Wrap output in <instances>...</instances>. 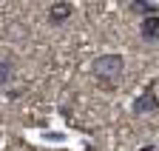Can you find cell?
<instances>
[{
    "instance_id": "obj_1",
    "label": "cell",
    "mask_w": 159,
    "mask_h": 151,
    "mask_svg": "<svg viewBox=\"0 0 159 151\" xmlns=\"http://www.w3.org/2000/svg\"><path fill=\"white\" fill-rule=\"evenodd\" d=\"M91 74H94V80L105 91H114L116 83L122 80V74H125V57L116 54V51L99 54V57H94V63H91Z\"/></svg>"
},
{
    "instance_id": "obj_2",
    "label": "cell",
    "mask_w": 159,
    "mask_h": 151,
    "mask_svg": "<svg viewBox=\"0 0 159 151\" xmlns=\"http://www.w3.org/2000/svg\"><path fill=\"white\" fill-rule=\"evenodd\" d=\"M131 114L145 117V114H159V94H156V80H151L131 103Z\"/></svg>"
},
{
    "instance_id": "obj_3",
    "label": "cell",
    "mask_w": 159,
    "mask_h": 151,
    "mask_svg": "<svg viewBox=\"0 0 159 151\" xmlns=\"http://www.w3.org/2000/svg\"><path fill=\"white\" fill-rule=\"evenodd\" d=\"M46 17H48V26H63V23H68L71 17H74L71 0H54V3L48 6V12H46Z\"/></svg>"
},
{
    "instance_id": "obj_4",
    "label": "cell",
    "mask_w": 159,
    "mask_h": 151,
    "mask_svg": "<svg viewBox=\"0 0 159 151\" xmlns=\"http://www.w3.org/2000/svg\"><path fill=\"white\" fill-rule=\"evenodd\" d=\"M139 37H142L145 43H156L159 40V12L139 17Z\"/></svg>"
},
{
    "instance_id": "obj_5",
    "label": "cell",
    "mask_w": 159,
    "mask_h": 151,
    "mask_svg": "<svg viewBox=\"0 0 159 151\" xmlns=\"http://www.w3.org/2000/svg\"><path fill=\"white\" fill-rule=\"evenodd\" d=\"M128 12L136 14V17H145V14H156L159 6L151 3V0H128Z\"/></svg>"
},
{
    "instance_id": "obj_6",
    "label": "cell",
    "mask_w": 159,
    "mask_h": 151,
    "mask_svg": "<svg viewBox=\"0 0 159 151\" xmlns=\"http://www.w3.org/2000/svg\"><path fill=\"white\" fill-rule=\"evenodd\" d=\"M11 77H14V60H11V57H6V60H0V88L9 86V83H11Z\"/></svg>"
},
{
    "instance_id": "obj_7",
    "label": "cell",
    "mask_w": 159,
    "mask_h": 151,
    "mask_svg": "<svg viewBox=\"0 0 159 151\" xmlns=\"http://www.w3.org/2000/svg\"><path fill=\"white\" fill-rule=\"evenodd\" d=\"M6 97H9V100H14V97H23V88H14V91H9Z\"/></svg>"
},
{
    "instance_id": "obj_8",
    "label": "cell",
    "mask_w": 159,
    "mask_h": 151,
    "mask_svg": "<svg viewBox=\"0 0 159 151\" xmlns=\"http://www.w3.org/2000/svg\"><path fill=\"white\" fill-rule=\"evenodd\" d=\"M139 151H156L153 145H142V148H139Z\"/></svg>"
}]
</instances>
